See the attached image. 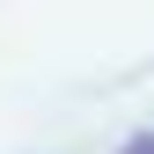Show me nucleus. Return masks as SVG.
Returning <instances> with one entry per match:
<instances>
[{
	"instance_id": "obj_1",
	"label": "nucleus",
	"mask_w": 154,
	"mask_h": 154,
	"mask_svg": "<svg viewBox=\"0 0 154 154\" xmlns=\"http://www.w3.org/2000/svg\"><path fill=\"white\" fill-rule=\"evenodd\" d=\"M125 154H154V132H140V140H132V147H125Z\"/></svg>"
}]
</instances>
